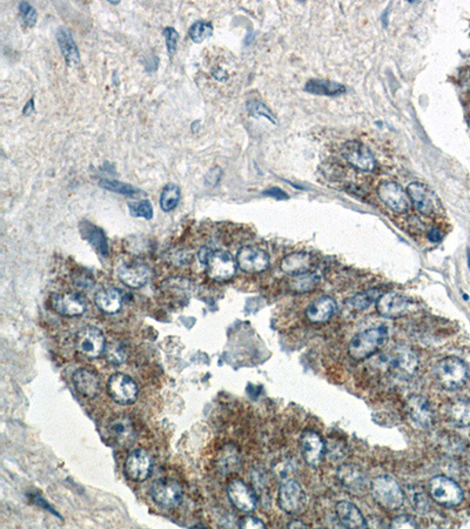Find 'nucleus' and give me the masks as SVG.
I'll return each mask as SVG.
<instances>
[{
	"label": "nucleus",
	"mask_w": 470,
	"mask_h": 529,
	"mask_svg": "<svg viewBox=\"0 0 470 529\" xmlns=\"http://www.w3.org/2000/svg\"><path fill=\"white\" fill-rule=\"evenodd\" d=\"M388 338L389 335L386 326H376L368 328L366 331L360 332L356 337H353L349 342V355L356 361L370 358L386 346Z\"/></svg>",
	"instance_id": "nucleus-1"
},
{
	"label": "nucleus",
	"mask_w": 470,
	"mask_h": 529,
	"mask_svg": "<svg viewBox=\"0 0 470 529\" xmlns=\"http://www.w3.org/2000/svg\"><path fill=\"white\" fill-rule=\"evenodd\" d=\"M370 492L376 504L388 511H395L404 505V493L393 477L380 475L370 481Z\"/></svg>",
	"instance_id": "nucleus-2"
},
{
	"label": "nucleus",
	"mask_w": 470,
	"mask_h": 529,
	"mask_svg": "<svg viewBox=\"0 0 470 529\" xmlns=\"http://www.w3.org/2000/svg\"><path fill=\"white\" fill-rule=\"evenodd\" d=\"M434 376L445 390H457L467 383L468 367L460 358L448 356L436 364Z\"/></svg>",
	"instance_id": "nucleus-3"
},
{
	"label": "nucleus",
	"mask_w": 470,
	"mask_h": 529,
	"mask_svg": "<svg viewBox=\"0 0 470 529\" xmlns=\"http://www.w3.org/2000/svg\"><path fill=\"white\" fill-rule=\"evenodd\" d=\"M429 494L439 505L450 508L460 506L464 499L460 484L445 475H436L430 479Z\"/></svg>",
	"instance_id": "nucleus-4"
},
{
	"label": "nucleus",
	"mask_w": 470,
	"mask_h": 529,
	"mask_svg": "<svg viewBox=\"0 0 470 529\" xmlns=\"http://www.w3.org/2000/svg\"><path fill=\"white\" fill-rule=\"evenodd\" d=\"M387 367L399 379H411L418 371V355L407 346H397L392 352L388 353Z\"/></svg>",
	"instance_id": "nucleus-5"
},
{
	"label": "nucleus",
	"mask_w": 470,
	"mask_h": 529,
	"mask_svg": "<svg viewBox=\"0 0 470 529\" xmlns=\"http://www.w3.org/2000/svg\"><path fill=\"white\" fill-rule=\"evenodd\" d=\"M105 335L98 327L85 326L76 335V349L85 358H99L105 352Z\"/></svg>",
	"instance_id": "nucleus-6"
},
{
	"label": "nucleus",
	"mask_w": 470,
	"mask_h": 529,
	"mask_svg": "<svg viewBox=\"0 0 470 529\" xmlns=\"http://www.w3.org/2000/svg\"><path fill=\"white\" fill-rule=\"evenodd\" d=\"M108 395L117 404H133L138 399L139 388L131 376L124 373H115L107 381Z\"/></svg>",
	"instance_id": "nucleus-7"
},
{
	"label": "nucleus",
	"mask_w": 470,
	"mask_h": 529,
	"mask_svg": "<svg viewBox=\"0 0 470 529\" xmlns=\"http://www.w3.org/2000/svg\"><path fill=\"white\" fill-rule=\"evenodd\" d=\"M278 502L283 512L299 514L306 504V494L298 481L286 480L280 486Z\"/></svg>",
	"instance_id": "nucleus-8"
},
{
	"label": "nucleus",
	"mask_w": 470,
	"mask_h": 529,
	"mask_svg": "<svg viewBox=\"0 0 470 529\" xmlns=\"http://www.w3.org/2000/svg\"><path fill=\"white\" fill-rule=\"evenodd\" d=\"M151 494L154 502L164 508H175L182 501V488L177 481L171 479H160L155 481Z\"/></svg>",
	"instance_id": "nucleus-9"
},
{
	"label": "nucleus",
	"mask_w": 470,
	"mask_h": 529,
	"mask_svg": "<svg viewBox=\"0 0 470 529\" xmlns=\"http://www.w3.org/2000/svg\"><path fill=\"white\" fill-rule=\"evenodd\" d=\"M342 157L358 171L373 172L376 161L370 149L359 141H347L341 149Z\"/></svg>",
	"instance_id": "nucleus-10"
},
{
	"label": "nucleus",
	"mask_w": 470,
	"mask_h": 529,
	"mask_svg": "<svg viewBox=\"0 0 470 529\" xmlns=\"http://www.w3.org/2000/svg\"><path fill=\"white\" fill-rule=\"evenodd\" d=\"M380 200L394 212L404 213L409 209L411 199L407 192L395 181H382L377 187Z\"/></svg>",
	"instance_id": "nucleus-11"
},
{
	"label": "nucleus",
	"mask_w": 470,
	"mask_h": 529,
	"mask_svg": "<svg viewBox=\"0 0 470 529\" xmlns=\"http://www.w3.org/2000/svg\"><path fill=\"white\" fill-rule=\"evenodd\" d=\"M407 193L411 204L422 216H430L441 209L436 195L421 182H411L408 185Z\"/></svg>",
	"instance_id": "nucleus-12"
},
{
	"label": "nucleus",
	"mask_w": 470,
	"mask_h": 529,
	"mask_svg": "<svg viewBox=\"0 0 470 529\" xmlns=\"http://www.w3.org/2000/svg\"><path fill=\"white\" fill-rule=\"evenodd\" d=\"M207 274L216 281H228L237 272V260L230 252L214 251L207 262Z\"/></svg>",
	"instance_id": "nucleus-13"
},
{
	"label": "nucleus",
	"mask_w": 470,
	"mask_h": 529,
	"mask_svg": "<svg viewBox=\"0 0 470 529\" xmlns=\"http://www.w3.org/2000/svg\"><path fill=\"white\" fill-rule=\"evenodd\" d=\"M237 264L241 271L257 274L269 268V255L258 246H244L237 251Z\"/></svg>",
	"instance_id": "nucleus-14"
},
{
	"label": "nucleus",
	"mask_w": 470,
	"mask_h": 529,
	"mask_svg": "<svg viewBox=\"0 0 470 529\" xmlns=\"http://www.w3.org/2000/svg\"><path fill=\"white\" fill-rule=\"evenodd\" d=\"M227 496L230 504L241 512L251 513L257 507V495L246 482L239 479L230 481L227 486Z\"/></svg>",
	"instance_id": "nucleus-15"
},
{
	"label": "nucleus",
	"mask_w": 470,
	"mask_h": 529,
	"mask_svg": "<svg viewBox=\"0 0 470 529\" xmlns=\"http://www.w3.org/2000/svg\"><path fill=\"white\" fill-rule=\"evenodd\" d=\"M408 417L416 427L421 429H432L434 425V412L432 405L422 395H411L407 401Z\"/></svg>",
	"instance_id": "nucleus-16"
},
{
	"label": "nucleus",
	"mask_w": 470,
	"mask_h": 529,
	"mask_svg": "<svg viewBox=\"0 0 470 529\" xmlns=\"http://www.w3.org/2000/svg\"><path fill=\"white\" fill-rule=\"evenodd\" d=\"M53 310L63 317H81L86 312V300L76 292L54 294L51 299Z\"/></svg>",
	"instance_id": "nucleus-17"
},
{
	"label": "nucleus",
	"mask_w": 470,
	"mask_h": 529,
	"mask_svg": "<svg viewBox=\"0 0 470 529\" xmlns=\"http://www.w3.org/2000/svg\"><path fill=\"white\" fill-rule=\"evenodd\" d=\"M411 303L400 293L387 292L381 294L376 301V310L380 315L388 319H396L407 314Z\"/></svg>",
	"instance_id": "nucleus-18"
},
{
	"label": "nucleus",
	"mask_w": 470,
	"mask_h": 529,
	"mask_svg": "<svg viewBox=\"0 0 470 529\" xmlns=\"http://www.w3.org/2000/svg\"><path fill=\"white\" fill-rule=\"evenodd\" d=\"M152 459L143 449L133 450L125 461V473L129 480L141 482L152 473Z\"/></svg>",
	"instance_id": "nucleus-19"
},
{
	"label": "nucleus",
	"mask_w": 470,
	"mask_h": 529,
	"mask_svg": "<svg viewBox=\"0 0 470 529\" xmlns=\"http://www.w3.org/2000/svg\"><path fill=\"white\" fill-rule=\"evenodd\" d=\"M118 277L131 289H140L151 278V268L141 262H124L118 267Z\"/></svg>",
	"instance_id": "nucleus-20"
},
{
	"label": "nucleus",
	"mask_w": 470,
	"mask_h": 529,
	"mask_svg": "<svg viewBox=\"0 0 470 529\" xmlns=\"http://www.w3.org/2000/svg\"><path fill=\"white\" fill-rule=\"evenodd\" d=\"M300 449L307 465L317 467L326 453V445L317 432L306 431L300 438Z\"/></svg>",
	"instance_id": "nucleus-21"
},
{
	"label": "nucleus",
	"mask_w": 470,
	"mask_h": 529,
	"mask_svg": "<svg viewBox=\"0 0 470 529\" xmlns=\"http://www.w3.org/2000/svg\"><path fill=\"white\" fill-rule=\"evenodd\" d=\"M338 477L343 487L356 494H363L370 486L365 472L354 465H343L340 467Z\"/></svg>",
	"instance_id": "nucleus-22"
},
{
	"label": "nucleus",
	"mask_w": 470,
	"mask_h": 529,
	"mask_svg": "<svg viewBox=\"0 0 470 529\" xmlns=\"http://www.w3.org/2000/svg\"><path fill=\"white\" fill-rule=\"evenodd\" d=\"M74 388L88 399L98 397L101 390V379L95 371L86 367L77 369L74 374Z\"/></svg>",
	"instance_id": "nucleus-23"
},
{
	"label": "nucleus",
	"mask_w": 470,
	"mask_h": 529,
	"mask_svg": "<svg viewBox=\"0 0 470 529\" xmlns=\"http://www.w3.org/2000/svg\"><path fill=\"white\" fill-rule=\"evenodd\" d=\"M336 312V303L331 296H320L307 307L306 317L313 324L327 322Z\"/></svg>",
	"instance_id": "nucleus-24"
},
{
	"label": "nucleus",
	"mask_w": 470,
	"mask_h": 529,
	"mask_svg": "<svg viewBox=\"0 0 470 529\" xmlns=\"http://www.w3.org/2000/svg\"><path fill=\"white\" fill-rule=\"evenodd\" d=\"M280 267L286 274L292 275V277L305 274L312 271L313 258L312 255L305 252H294L282 259Z\"/></svg>",
	"instance_id": "nucleus-25"
},
{
	"label": "nucleus",
	"mask_w": 470,
	"mask_h": 529,
	"mask_svg": "<svg viewBox=\"0 0 470 529\" xmlns=\"http://www.w3.org/2000/svg\"><path fill=\"white\" fill-rule=\"evenodd\" d=\"M336 516L346 528H367L366 519L354 504L348 501L339 502L335 508Z\"/></svg>",
	"instance_id": "nucleus-26"
},
{
	"label": "nucleus",
	"mask_w": 470,
	"mask_h": 529,
	"mask_svg": "<svg viewBox=\"0 0 470 529\" xmlns=\"http://www.w3.org/2000/svg\"><path fill=\"white\" fill-rule=\"evenodd\" d=\"M94 303L104 313H118L122 307V291L115 287L100 289L94 296Z\"/></svg>",
	"instance_id": "nucleus-27"
},
{
	"label": "nucleus",
	"mask_w": 470,
	"mask_h": 529,
	"mask_svg": "<svg viewBox=\"0 0 470 529\" xmlns=\"http://www.w3.org/2000/svg\"><path fill=\"white\" fill-rule=\"evenodd\" d=\"M108 432L118 445L124 446V447L131 445L136 438V431H134L132 422L126 417L113 419L111 424L108 425Z\"/></svg>",
	"instance_id": "nucleus-28"
},
{
	"label": "nucleus",
	"mask_w": 470,
	"mask_h": 529,
	"mask_svg": "<svg viewBox=\"0 0 470 529\" xmlns=\"http://www.w3.org/2000/svg\"><path fill=\"white\" fill-rule=\"evenodd\" d=\"M57 39H58V44H59L60 50L63 52L66 63L70 66H77L81 62V54H79L77 44L74 42V35L70 30L60 28L57 33Z\"/></svg>",
	"instance_id": "nucleus-29"
},
{
	"label": "nucleus",
	"mask_w": 470,
	"mask_h": 529,
	"mask_svg": "<svg viewBox=\"0 0 470 529\" xmlns=\"http://www.w3.org/2000/svg\"><path fill=\"white\" fill-rule=\"evenodd\" d=\"M81 236L90 243L97 251L104 257L108 255L107 239L105 237L104 231L99 227L94 226L91 223L84 221L81 223Z\"/></svg>",
	"instance_id": "nucleus-30"
},
{
	"label": "nucleus",
	"mask_w": 470,
	"mask_h": 529,
	"mask_svg": "<svg viewBox=\"0 0 470 529\" xmlns=\"http://www.w3.org/2000/svg\"><path fill=\"white\" fill-rule=\"evenodd\" d=\"M450 422L459 427L470 425V401L467 399H457L453 401L447 411Z\"/></svg>",
	"instance_id": "nucleus-31"
},
{
	"label": "nucleus",
	"mask_w": 470,
	"mask_h": 529,
	"mask_svg": "<svg viewBox=\"0 0 470 529\" xmlns=\"http://www.w3.org/2000/svg\"><path fill=\"white\" fill-rule=\"evenodd\" d=\"M306 91L310 93L317 94V95H338V94L345 93L346 88L343 85L329 81H310L307 83Z\"/></svg>",
	"instance_id": "nucleus-32"
},
{
	"label": "nucleus",
	"mask_w": 470,
	"mask_h": 529,
	"mask_svg": "<svg viewBox=\"0 0 470 529\" xmlns=\"http://www.w3.org/2000/svg\"><path fill=\"white\" fill-rule=\"evenodd\" d=\"M380 291L377 289H370L365 292L358 293L349 299V306L356 310H366L368 307L379 299Z\"/></svg>",
	"instance_id": "nucleus-33"
},
{
	"label": "nucleus",
	"mask_w": 470,
	"mask_h": 529,
	"mask_svg": "<svg viewBox=\"0 0 470 529\" xmlns=\"http://www.w3.org/2000/svg\"><path fill=\"white\" fill-rule=\"evenodd\" d=\"M180 188L175 184H170L163 190L160 197V206L163 211L170 212L178 206L180 200Z\"/></svg>",
	"instance_id": "nucleus-34"
},
{
	"label": "nucleus",
	"mask_w": 470,
	"mask_h": 529,
	"mask_svg": "<svg viewBox=\"0 0 470 529\" xmlns=\"http://www.w3.org/2000/svg\"><path fill=\"white\" fill-rule=\"evenodd\" d=\"M319 280L320 279H319V277L315 273L308 272V273H305V274L294 277L290 285H292V289L294 292H310V291H313L317 287Z\"/></svg>",
	"instance_id": "nucleus-35"
},
{
	"label": "nucleus",
	"mask_w": 470,
	"mask_h": 529,
	"mask_svg": "<svg viewBox=\"0 0 470 529\" xmlns=\"http://www.w3.org/2000/svg\"><path fill=\"white\" fill-rule=\"evenodd\" d=\"M213 35V26L211 23L205 21H199L192 25L189 28V37L196 44L204 42Z\"/></svg>",
	"instance_id": "nucleus-36"
},
{
	"label": "nucleus",
	"mask_w": 470,
	"mask_h": 529,
	"mask_svg": "<svg viewBox=\"0 0 470 529\" xmlns=\"http://www.w3.org/2000/svg\"><path fill=\"white\" fill-rule=\"evenodd\" d=\"M100 185L108 191L117 192L119 194L129 195V197H136V195L140 194V192L136 188L133 187L131 185L122 184L120 181L102 180Z\"/></svg>",
	"instance_id": "nucleus-37"
},
{
	"label": "nucleus",
	"mask_w": 470,
	"mask_h": 529,
	"mask_svg": "<svg viewBox=\"0 0 470 529\" xmlns=\"http://www.w3.org/2000/svg\"><path fill=\"white\" fill-rule=\"evenodd\" d=\"M129 212L136 218L141 216V218L150 220L153 216V207L148 200H143V202H136V204H129Z\"/></svg>",
	"instance_id": "nucleus-38"
},
{
	"label": "nucleus",
	"mask_w": 470,
	"mask_h": 529,
	"mask_svg": "<svg viewBox=\"0 0 470 529\" xmlns=\"http://www.w3.org/2000/svg\"><path fill=\"white\" fill-rule=\"evenodd\" d=\"M247 110L254 117H265L269 119L271 122L276 124V119L273 115L272 112L269 110L266 105L262 104L260 101H249L247 104Z\"/></svg>",
	"instance_id": "nucleus-39"
},
{
	"label": "nucleus",
	"mask_w": 470,
	"mask_h": 529,
	"mask_svg": "<svg viewBox=\"0 0 470 529\" xmlns=\"http://www.w3.org/2000/svg\"><path fill=\"white\" fill-rule=\"evenodd\" d=\"M19 11H20L25 25L28 28L35 26L37 19H38V14H37L35 7L26 3V1H23V3L19 4Z\"/></svg>",
	"instance_id": "nucleus-40"
},
{
	"label": "nucleus",
	"mask_w": 470,
	"mask_h": 529,
	"mask_svg": "<svg viewBox=\"0 0 470 529\" xmlns=\"http://www.w3.org/2000/svg\"><path fill=\"white\" fill-rule=\"evenodd\" d=\"M165 39H166V45H168V53L170 56H173L177 52V46H178L179 33L173 28H168L164 30Z\"/></svg>",
	"instance_id": "nucleus-41"
},
{
	"label": "nucleus",
	"mask_w": 470,
	"mask_h": 529,
	"mask_svg": "<svg viewBox=\"0 0 470 529\" xmlns=\"http://www.w3.org/2000/svg\"><path fill=\"white\" fill-rule=\"evenodd\" d=\"M105 351H106L108 361L113 365H120L125 360V352L119 345H110L107 349H105Z\"/></svg>",
	"instance_id": "nucleus-42"
},
{
	"label": "nucleus",
	"mask_w": 470,
	"mask_h": 529,
	"mask_svg": "<svg viewBox=\"0 0 470 529\" xmlns=\"http://www.w3.org/2000/svg\"><path fill=\"white\" fill-rule=\"evenodd\" d=\"M390 528H418V523L411 516L402 514L394 518L390 523Z\"/></svg>",
	"instance_id": "nucleus-43"
},
{
	"label": "nucleus",
	"mask_w": 470,
	"mask_h": 529,
	"mask_svg": "<svg viewBox=\"0 0 470 529\" xmlns=\"http://www.w3.org/2000/svg\"><path fill=\"white\" fill-rule=\"evenodd\" d=\"M239 527L240 528H265V523H262V520L255 518V516H244L239 523Z\"/></svg>",
	"instance_id": "nucleus-44"
},
{
	"label": "nucleus",
	"mask_w": 470,
	"mask_h": 529,
	"mask_svg": "<svg viewBox=\"0 0 470 529\" xmlns=\"http://www.w3.org/2000/svg\"><path fill=\"white\" fill-rule=\"evenodd\" d=\"M212 252L213 251L212 250H211V248H206V246L200 248V251H199L198 253V258L202 264H207V262H208L209 257H211V255H212Z\"/></svg>",
	"instance_id": "nucleus-45"
},
{
	"label": "nucleus",
	"mask_w": 470,
	"mask_h": 529,
	"mask_svg": "<svg viewBox=\"0 0 470 529\" xmlns=\"http://www.w3.org/2000/svg\"><path fill=\"white\" fill-rule=\"evenodd\" d=\"M74 282L77 284V285H81L83 289H86V287H90V286L92 285V282H93V280H92L90 277H85L84 274L81 275H77L76 278H74ZM74 284V285H76Z\"/></svg>",
	"instance_id": "nucleus-46"
},
{
	"label": "nucleus",
	"mask_w": 470,
	"mask_h": 529,
	"mask_svg": "<svg viewBox=\"0 0 470 529\" xmlns=\"http://www.w3.org/2000/svg\"><path fill=\"white\" fill-rule=\"evenodd\" d=\"M265 194L273 197V198L279 199V200L288 198V195L286 194L285 192L281 191L280 188H269V191L265 192Z\"/></svg>",
	"instance_id": "nucleus-47"
},
{
	"label": "nucleus",
	"mask_w": 470,
	"mask_h": 529,
	"mask_svg": "<svg viewBox=\"0 0 470 529\" xmlns=\"http://www.w3.org/2000/svg\"><path fill=\"white\" fill-rule=\"evenodd\" d=\"M442 232H441L439 228L433 227L432 230L429 231L428 239L429 240L433 241V243H439V241L442 240Z\"/></svg>",
	"instance_id": "nucleus-48"
},
{
	"label": "nucleus",
	"mask_w": 470,
	"mask_h": 529,
	"mask_svg": "<svg viewBox=\"0 0 470 529\" xmlns=\"http://www.w3.org/2000/svg\"><path fill=\"white\" fill-rule=\"evenodd\" d=\"M287 527H288V528H308L306 523H303L302 521H300V520L290 521V523L287 525Z\"/></svg>",
	"instance_id": "nucleus-49"
},
{
	"label": "nucleus",
	"mask_w": 470,
	"mask_h": 529,
	"mask_svg": "<svg viewBox=\"0 0 470 529\" xmlns=\"http://www.w3.org/2000/svg\"><path fill=\"white\" fill-rule=\"evenodd\" d=\"M469 264H470V251H469Z\"/></svg>",
	"instance_id": "nucleus-50"
}]
</instances>
